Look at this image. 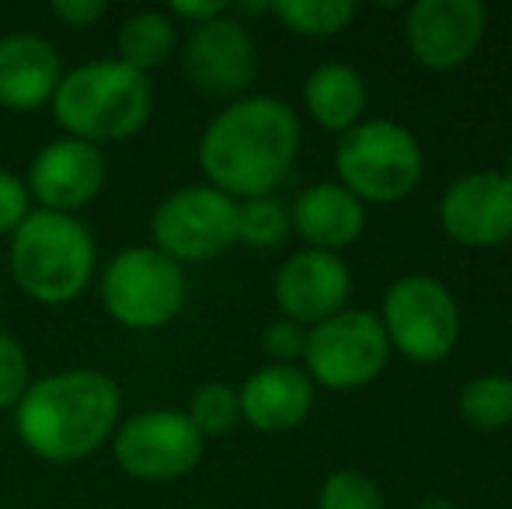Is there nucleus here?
I'll return each mask as SVG.
<instances>
[{
  "label": "nucleus",
  "instance_id": "20e7f679",
  "mask_svg": "<svg viewBox=\"0 0 512 509\" xmlns=\"http://www.w3.org/2000/svg\"><path fill=\"white\" fill-rule=\"evenodd\" d=\"M11 276L35 304L60 307L77 300L95 279L98 248L88 224L70 213L32 210L11 234Z\"/></svg>",
  "mask_w": 512,
  "mask_h": 509
},
{
  "label": "nucleus",
  "instance_id": "f8f14e48",
  "mask_svg": "<svg viewBox=\"0 0 512 509\" xmlns=\"http://www.w3.org/2000/svg\"><path fill=\"white\" fill-rule=\"evenodd\" d=\"M488 28L481 0H418L405 21L408 49L422 67L453 70L474 56Z\"/></svg>",
  "mask_w": 512,
  "mask_h": 509
},
{
  "label": "nucleus",
  "instance_id": "aec40b11",
  "mask_svg": "<svg viewBox=\"0 0 512 509\" xmlns=\"http://www.w3.org/2000/svg\"><path fill=\"white\" fill-rule=\"evenodd\" d=\"M115 46H119L115 60L140 70V74H150V70L164 67L171 60V53H175L178 46L175 21L164 11H136L122 21Z\"/></svg>",
  "mask_w": 512,
  "mask_h": 509
},
{
  "label": "nucleus",
  "instance_id": "423d86ee",
  "mask_svg": "<svg viewBox=\"0 0 512 509\" xmlns=\"http://www.w3.org/2000/svg\"><path fill=\"white\" fill-rule=\"evenodd\" d=\"M98 293L108 318L122 328L154 332L185 307V272L154 245H133L105 265Z\"/></svg>",
  "mask_w": 512,
  "mask_h": 509
},
{
  "label": "nucleus",
  "instance_id": "412c9836",
  "mask_svg": "<svg viewBox=\"0 0 512 509\" xmlns=\"http://www.w3.org/2000/svg\"><path fill=\"white\" fill-rule=\"evenodd\" d=\"M269 11L290 32L310 35V39L338 35L356 18V4L352 0H279V4H269Z\"/></svg>",
  "mask_w": 512,
  "mask_h": 509
},
{
  "label": "nucleus",
  "instance_id": "a211bd4d",
  "mask_svg": "<svg viewBox=\"0 0 512 509\" xmlns=\"http://www.w3.org/2000/svg\"><path fill=\"white\" fill-rule=\"evenodd\" d=\"M290 227L317 252H338V248H349L363 234L366 210L349 189H342L335 182H317L307 185L297 196Z\"/></svg>",
  "mask_w": 512,
  "mask_h": 509
},
{
  "label": "nucleus",
  "instance_id": "bb28decb",
  "mask_svg": "<svg viewBox=\"0 0 512 509\" xmlns=\"http://www.w3.org/2000/svg\"><path fill=\"white\" fill-rule=\"evenodd\" d=\"M32 213V196H28L25 178L0 168V238H11L25 217Z\"/></svg>",
  "mask_w": 512,
  "mask_h": 509
},
{
  "label": "nucleus",
  "instance_id": "dca6fc26",
  "mask_svg": "<svg viewBox=\"0 0 512 509\" xmlns=\"http://www.w3.org/2000/svg\"><path fill=\"white\" fill-rule=\"evenodd\" d=\"M63 77L60 49L39 32L0 35V105L35 112L53 102Z\"/></svg>",
  "mask_w": 512,
  "mask_h": 509
},
{
  "label": "nucleus",
  "instance_id": "f3484780",
  "mask_svg": "<svg viewBox=\"0 0 512 509\" xmlns=\"http://www.w3.org/2000/svg\"><path fill=\"white\" fill-rule=\"evenodd\" d=\"M237 401H241V419L248 426L262 429V433H286L310 415L314 381L293 363L290 367L269 363L237 387Z\"/></svg>",
  "mask_w": 512,
  "mask_h": 509
},
{
  "label": "nucleus",
  "instance_id": "f03ea898",
  "mask_svg": "<svg viewBox=\"0 0 512 509\" xmlns=\"http://www.w3.org/2000/svg\"><path fill=\"white\" fill-rule=\"evenodd\" d=\"M122 419V391L105 370H60L28 384L14 405L18 440L39 461L77 464L112 443Z\"/></svg>",
  "mask_w": 512,
  "mask_h": 509
},
{
  "label": "nucleus",
  "instance_id": "9b49d317",
  "mask_svg": "<svg viewBox=\"0 0 512 509\" xmlns=\"http://www.w3.org/2000/svg\"><path fill=\"white\" fill-rule=\"evenodd\" d=\"M105 154L95 143L74 140V136H60L49 140L39 154L28 164V196L39 203V210L70 213L91 206L105 189Z\"/></svg>",
  "mask_w": 512,
  "mask_h": 509
},
{
  "label": "nucleus",
  "instance_id": "5701e85b",
  "mask_svg": "<svg viewBox=\"0 0 512 509\" xmlns=\"http://www.w3.org/2000/svg\"><path fill=\"white\" fill-rule=\"evenodd\" d=\"M290 213L279 199L258 196V199H241L237 203V241L251 248H279L290 238Z\"/></svg>",
  "mask_w": 512,
  "mask_h": 509
},
{
  "label": "nucleus",
  "instance_id": "ddd939ff",
  "mask_svg": "<svg viewBox=\"0 0 512 509\" xmlns=\"http://www.w3.org/2000/svg\"><path fill=\"white\" fill-rule=\"evenodd\" d=\"M185 74L213 98L241 95L258 74V49L244 21L230 18L227 11L192 28L185 39Z\"/></svg>",
  "mask_w": 512,
  "mask_h": 509
},
{
  "label": "nucleus",
  "instance_id": "cd10ccee",
  "mask_svg": "<svg viewBox=\"0 0 512 509\" xmlns=\"http://www.w3.org/2000/svg\"><path fill=\"white\" fill-rule=\"evenodd\" d=\"M262 346H265V353H269L272 360H276V363H286V367H290V360L304 356L307 332H304V325H297V321L279 318V321H272V325L265 328Z\"/></svg>",
  "mask_w": 512,
  "mask_h": 509
},
{
  "label": "nucleus",
  "instance_id": "2eb2a0df",
  "mask_svg": "<svg viewBox=\"0 0 512 509\" xmlns=\"http://www.w3.org/2000/svg\"><path fill=\"white\" fill-rule=\"evenodd\" d=\"M272 293L286 321L321 325L324 318L345 311L352 293V272L342 255L304 248L279 265Z\"/></svg>",
  "mask_w": 512,
  "mask_h": 509
},
{
  "label": "nucleus",
  "instance_id": "0eeeda50",
  "mask_svg": "<svg viewBox=\"0 0 512 509\" xmlns=\"http://www.w3.org/2000/svg\"><path fill=\"white\" fill-rule=\"evenodd\" d=\"M387 356H391V342L380 318L356 307H345L314 325L304 346L307 377L331 391H356L373 384L384 374Z\"/></svg>",
  "mask_w": 512,
  "mask_h": 509
},
{
  "label": "nucleus",
  "instance_id": "9d476101",
  "mask_svg": "<svg viewBox=\"0 0 512 509\" xmlns=\"http://www.w3.org/2000/svg\"><path fill=\"white\" fill-rule=\"evenodd\" d=\"M384 332L415 363H439L460 339V307L436 276H405L384 297Z\"/></svg>",
  "mask_w": 512,
  "mask_h": 509
},
{
  "label": "nucleus",
  "instance_id": "6ab92c4d",
  "mask_svg": "<svg viewBox=\"0 0 512 509\" xmlns=\"http://www.w3.org/2000/svg\"><path fill=\"white\" fill-rule=\"evenodd\" d=\"M304 105L317 126L345 133L363 123L366 112V81L349 63H321L310 70L304 84Z\"/></svg>",
  "mask_w": 512,
  "mask_h": 509
},
{
  "label": "nucleus",
  "instance_id": "7ed1b4c3",
  "mask_svg": "<svg viewBox=\"0 0 512 509\" xmlns=\"http://www.w3.org/2000/svg\"><path fill=\"white\" fill-rule=\"evenodd\" d=\"M49 109L63 136L95 147L122 143L150 123L154 84L147 74L119 60H91L60 77Z\"/></svg>",
  "mask_w": 512,
  "mask_h": 509
},
{
  "label": "nucleus",
  "instance_id": "4be33fe9",
  "mask_svg": "<svg viewBox=\"0 0 512 509\" xmlns=\"http://www.w3.org/2000/svg\"><path fill=\"white\" fill-rule=\"evenodd\" d=\"M460 415L474 429H502L512 422V377L485 374L474 377L460 391Z\"/></svg>",
  "mask_w": 512,
  "mask_h": 509
},
{
  "label": "nucleus",
  "instance_id": "7c9ffc66",
  "mask_svg": "<svg viewBox=\"0 0 512 509\" xmlns=\"http://www.w3.org/2000/svg\"><path fill=\"white\" fill-rule=\"evenodd\" d=\"M502 175H506V182L512 185V150H509V157H506V171H502Z\"/></svg>",
  "mask_w": 512,
  "mask_h": 509
},
{
  "label": "nucleus",
  "instance_id": "a878e982",
  "mask_svg": "<svg viewBox=\"0 0 512 509\" xmlns=\"http://www.w3.org/2000/svg\"><path fill=\"white\" fill-rule=\"evenodd\" d=\"M32 384V363L14 335L0 332V408H14Z\"/></svg>",
  "mask_w": 512,
  "mask_h": 509
},
{
  "label": "nucleus",
  "instance_id": "393cba45",
  "mask_svg": "<svg viewBox=\"0 0 512 509\" xmlns=\"http://www.w3.org/2000/svg\"><path fill=\"white\" fill-rule=\"evenodd\" d=\"M321 509H384L377 482L356 468H342L324 478Z\"/></svg>",
  "mask_w": 512,
  "mask_h": 509
},
{
  "label": "nucleus",
  "instance_id": "6e6552de",
  "mask_svg": "<svg viewBox=\"0 0 512 509\" xmlns=\"http://www.w3.org/2000/svg\"><path fill=\"white\" fill-rule=\"evenodd\" d=\"M150 238L171 262H213L237 241V199L213 185H185L164 196L150 217Z\"/></svg>",
  "mask_w": 512,
  "mask_h": 509
},
{
  "label": "nucleus",
  "instance_id": "c85d7f7f",
  "mask_svg": "<svg viewBox=\"0 0 512 509\" xmlns=\"http://www.w3.org/2000/svg\"><path fill=\"white\" fill-rule=\"evenodd\" d=\"M49 14L67 28H91L105 18L108 7L105 0H53Z\"/></svg>",
  "mask_w": 512,
  "mask_h": 509
},
{
  "label": "nucleus",
  "instance_id": "f257e3e1",
  "mask_svg": "<svg viewBox=\"0 0 512 509\" xmlns=\"http://www.w3.org/2000/svg\"><path fill=\"white\" fill-rule=\"evenodd\" d=\"M300 150V119L286 102L269 95L230 102L199 140V168L206 185L230 199L269 196Z\"/></svg>",
  "mask_w": 512,
  "mask_h": 509
},
{
  "label": "nucleus",
  "instance_id": "4468645a",
  "mask_svg": "<svg viewBox=\"0 0 512 509\" xmlns=\"http://www.w3.org/2000/svg\"><path fill=\"white\" fill-rule=\"evenodd\" d=\"M439 224L457 245L492 248L512 238V185L502 171H471L446 185Z\"/></svg>",
  "mask_w": 512,
  "mask_h": 509
},
{
  "label": "nucleus",
  "instance_id": "b1692460",
  "mask_svg": "<svg viewBox=\"0 0 512 509\" xmlns=\"http://www.w3.org/2000/svg\"><path fill=\"white\" fill-rule=\"evenodd\" d=\"M185 415L203 436H220L241 422V401H237V387L223 381H209L192 394Z\"/></svg>",
  "mask_w": 512,
  "mask_h": 509
},
{
  "label": "nucleus",
  "instance_id": "c756f323",
  "mask_svg": "<svg viewBox=\"0 0 512 509\" xmlns=\"http://www.w3.org/2000/svg\"><path fill=\"white\" fill-rule=\"evenodd\" d=\"M230 7L223 4V0H171L168 4V18L171 21H189L192 28L196 25H206V21H213V18H220V14H227Z\"/></svg>",
  "mask_w": 512,
  "mask_h": 509
},
{
  "label": "nucleus",
  "instance_id": "39448f33",
  "mask_svg": "<svg viewBox=\"0 0 512 509\" xmlns=\"http://www.w3.org/2000/svg\"><path fill=\"white\" fill-rule=\"evenodd\" d=\"M342 189L363 203H398L418 185L425 168L415 133L391 119H366L345 129L335 150Z\"/></svg>",
  "mask_w": 512,
  "mask_h": 509
},
{
  "label": "nucleus",
  "instance_id": "1a4fd4ad",
  "mask_svg": "<svg viewBox=\"0 0 512 509\" xmlns=\"http://www.w3.org/2000/svg\"><path fill=\"white\" fill-rule=\"evenodd\" d=\"M206 436L178 408H147L112 433L115 464L136 482H175L203 461Z\"/></svg>",
  "mask_w": 512,
  "mask_h": 509
},
{
  "label": "nucleus",
  "instance_id": "2f4dec72",
  "mask_svg": "<svg viewBox=\"0 0 512 509\" xmlns=\"http://www.w3.org/2000/svg\"><path fill=\"white\" fill-rule=\"evenodd\" d=\"M0 314H4V286H0Z\"/></svg>",
  "mask_w": 512,
  "mask_h": 509
}]
</instances>
